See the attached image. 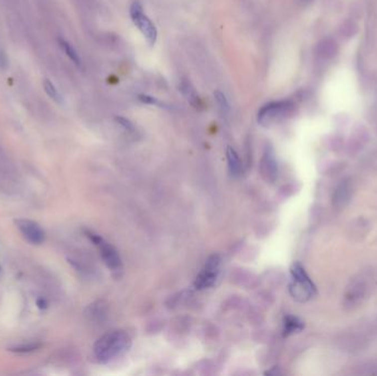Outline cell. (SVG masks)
Wrapping results in <instances>:
<instances>
[{
    "mask_svg": "<svg viewBox=\"0 0 377 376\" xmlns=\"http://www.w3.org/2000/svg\"><path fill=\"white\" fill-rule=\"evenodd\" d=\"M132 347V339L123 330H112L98 339L93 352L99 363H108L122 357Z\"/></svg>",
    "mask_w": 377,
    "mask_h": 376,
    "instance_id": "1",
    "label": "cell"
},
{
    "mask_svg": "<svg viewBox=\"0 0 377 376\" xmlns=\"http://www.w3.org/2000/svg\"><path fill=\"white\" fill-rule=\"evenodd\" d=\"M291 283L289 292L298 302H307L317 295V287L307 274L305 267L300 263H293L290 268Z\"/></svg>",
    "mask_w": 377,
    "mask_h": 376,
    "instance_id": "2",
    "label": "cell"
},
{
    "mask_svg": "<svg viewBox=\"0 0 377 376\" xmlns=\"http://www.w3.org/2000/svg\"><path fill=\"white\" fill-rule=\"evenodd\" d=\"M293 108V103L290 101H278L266 104L258 112L257 121L263 127H270L289 117Z\"/></svg>",
    "mask_w": 377,
    "mask_h": 376,
    "instance_id": "3",
    "label": "cell"
},
{
    "mask_svg": "<svg viewBox=\"0 0 377 376\" xmlns=\"http://www.w3.org/2000/svg\"><path fill=\"white\" fill-rule=\"evenodd\" d=\"M222 258L217 254L209 256L200 274L196 276L194 287L197 290L208 289L216 284L221 274Z\"/></svg>",
    "mask_w": 377,
    "mask_h": 376,
    "instance_id": "4",
    "label": "cell"
},
{
    "mask_svg": "<svg viewBox=\"0 0 377 376\" xmlns=\"http://www.w3.org/2000/svg\"><path fill=\"white\" fill-rule=\"evenodd\" d=\"M86 234L88 238H90L94 243V245L98 248L99 254H101L104 263L106 264L107 267L111 269L113 273L116 274H118L119 271H122V259H120V256L117 250L115 249V247H113L107 241H105V239L102 236H99L98 234H95L93 232H87Z\"/></svg>",
    "mask_w": 377,
    "mask_h": 376,
    "instance_id": "5",
    "label": "cell"
},
{
    "mask_svg": "<svg viewBox=\"0 0 377 376\" xmlns=\"http://www.w3.org/2000/svg\"><path fill=\"white\" fill-rule=\"evenodd\" d=\"M130 17H132V20L136 24V27L143 32L146 40L148 41V43L150 45H154L157 41L158 32H157L155 24L144 13L143 6H141L139 1L133 2L132 7H130Z\"/></svg>",
    "mask_w": 377,
    "mask_h": 376,
    "instance_id": "6",
    "label": "cell"
},
{
    "mask_svg": "<svg viewBox=\"0 0 377 376\" xmlns=\"http://www.w3.org/2000/svg\"><path fill=\"white\" fill-rule=\"evenodd\" d=\"M15 226L27 241L33 245H40L44 242L45 233L38 223L28 218H18L14 221Z\"/></svg>",
    "mask_w": 377,
    "mask_h": 376,
    "instance_id": "7",
    "label": "cell"
},
{
    "mask_svg": "<svg viewBox=\"0 0 377 376\" xmlns=\"http://www.w3.org/2000/svg\"><path fill=\"white\" fill-rule=\"evenodd\" d=\"M259 169L261 177L267 182L272 184V182L276 181L277 177H278V164H277L274 149L271 147H267L265 149V153L259 165Z\"/></svg>",
    "mask_w": 377,
    "mask_h": 376,
    "instance_id": "8",
    "label": "cell"
},
{
    "mask_svg": "<svg viewBox=\"0 0 377 376\" xmlns=\"http://www.w3.org/2000/svg\"><path fill=\"white\" fill-rule=\"evenodd\" d=\"M353 194V185L350 180H342L335 188L333 192L332 201L333 205L338 208H342L351 201Z\"/></svg>",
    "mask_w": 377,
    "mask_h": 376,
    "instance_id": "9",
    "label": "cell"
},
{
    "mask_svg": "<svg viewBox=\"0 0 377 376\" xmlns=\"http://www.w3.org/2000/svg\"><path fill=\"white\" fill-rule=\"evenodd\" d=\"M180 90L182 92L183 95L187 97L188 102L191 104V105L194 108H201L202 107V101L200 96L195 90V87L193 86L192 83L187 80V78H183L180 83Z\"/></svg>",
    "mask_w": 377,
    "mask_h": 376,
    "instance_id": "10",
    "label": "cell"
},
{
    "mask_svg": "<svg viewBox=\"0 0 377 376\" xmlns=\"http://www.w3.org/2000/svg\"><path fill=\"white\" fill-rule=\"evenodd\" d=\"M305 329V322L298 317L287 315L284 319V337H289Z\"/></svg>",
    "mask_w": 377,
    "mask_h": 376,
    "instance_id": "11",
    "label": "cell"
},
{
    "mask_svg": "<svg viewBox=\"0 0 377 376\" xmlns=\"http://www.w3.org/2000/svg\"><path fill=\"white\" fill-rule=\"evenodd\" d=\"M226 159H227L228 169L230 174H232V176L234 177L239 176L243 169L242 163H240V159L237 153L232 147H228L226 150Z\"/></svg>",
    "mask_w": 377,
    "mask_h": 376,
    "instance_id": "12",
    "label": "cell"
},
{
    "mask_svg": "<svg viewBox=\"0 0 377 376\" xmlns=\"http://www.w3.org/2000/svg\"><path fill=\"white\" fill-rule=\"evenodd\" d=\"M337 52V44L332 40H324L319 44V53L323 57H331Z\"/></svg>",
    "mask_w": 377,
    "mask_h": 376,
    "instance_id": "13",
    "label": "cell"
},
{
    "mask_svg": "<svg viewBox=\"0 0 377 376\" xmlns=\"http://www.w3.org/2000/svg\"><path fill=\"white\" fill-rule=\"evenodd\" d=\"M59 42H60V45L62 46V49L64 50L66 55L70 57L73 63H75L76 65H80L81 64V59H80V56H78L75 49L72 46V44L67 42V41L63 40V39H60Z\"/></svg>",
    "mask_w": 377,
    "mask_h": 376,
    "instance_id": "14",
    "label": "cell"
},
{
    "mask_svg": "<svg viewBox=\"0 0 377 376\" xmlns=\"http://www.w3.org/2000/svg\"><path fill=\"white\" fill-rule=\"evenodd\" d=\"M43 87H44V91L45 93L48 94V95L53 100L54 102L61 104L63 102V98H62V95L59 93V91L56 90V87L54 86L53 83H52L50 80H45L43 82Z\"/></svg>",
    "mask_w": 377,
    "mask_h": 376,
    "instance_id": "15",
    "label": "cell"
},
{
    "mask_svg": "<svg viewBox=\"0 0 377 376\" xmlns=\"http://www.w3.org/2000/svg\"><path fill=\"white\" fill-rule=\"evenodd\" d=\"M214 97H215L218 106L221 107L223 112H228L229 111V104L227 102L226 96H225V94L223 92L218 91V90L215 91V92H214Z\"/></svg>",
    "mask_w": 377,
    "mask_h": 376,
    "instance_id": "16",
    "label": "cell"
},
{
    "mask_svg": "<svg viewBox=\"0 0 377 376\" xmlns=\"http://www.w3.org/2000/svg\"><path fill=\"white\" fill-rule=\"evenodd\" d=\"M40 348V344L36 343H28V344H22V346H18L10 349V351L12 352H17V353H29L35 351Z\"/></svg>",
    "mask_w": 377,
    "mask_h": 376,
    "instance_id": "17",
    "label": "cell"
},
{
    "mask_svg": "<svg viewBox=\"0 0 377 376\" xmlns=\"http://www.w3.org/2000/svg\"><path fill=\"white\" fill-rule=\"evenodd\" d=\"M139 101L143 102L145 104H149V105H155V106H165V104L160 102L158 98L149 96V95H139Z\"/></svg>",
    "mask_w": 377,
    "mask_h": 376,
    "instance_id": "18",
    "label": "cell"
},
{
    "mask_svg": "<svg viewBox=\"0 0 377 376\" xmlns=\"http://www.w3.org/2000/svg\"><path fill=\"white\" fill-rule=\"evenodd\" d=\"M115 119H116V122L120 125V126L124 127L126 130H128V132H134V125H133L132 122L129 121V119L120 117V116H117Z\"/></svg>",
    "mask_w": 377,
    "mask_h": 376,
    "instance_id": "19",
    "label": "cell"
},
{
    "mask_svg": "<svg viewBox=\"0 0 377 376\" xmlns=\"http://www.w3.org/2000/svg\"><path fill=\"white\" fill-rule=\"evenodd\" d=\"M36 306H38L39 309H46L48 308V302H46L45 299L43 298H39L38 300H36Z\"/></svg>",
    "mask_w": 377,
    "mask_h": 376,
    "instance_id": "20",
    "label": "cell"
},
{
    "mask_svg": "<svg viewBox=\"0 0 377 376\" xmlns=\"http://www.w3.org/2000/svg\"><path fill=\"white\" fill-rule=\"evenodd\" d=\"M300 1H301L302 3H309V2L311 1V0H300Z\"/></svg>",
    "mask_w": 377,
    "mask_h": 376,
    "instance_id": "21",
    "label": "cell"
}]
</instances>
